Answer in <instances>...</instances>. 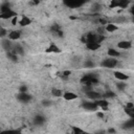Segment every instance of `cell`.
<instances>
[{
    "label": "cell",
    "instance_id": "1",
    "mask_svg": "<svg viewBox=\"0 0 134 134\" xmlns=\"http://www.w3.org/2000/svg\"><path fill=\"white\" fill-rule=\"evenodd\" d=\"M81 83L83 84L84 87H92L93 85L98 84V79L95 74H85L81 79Z\"/></svg>",
    "mask_w": 134,
    "mask_h": 134
},
{
    "label": "cell",
    "instance_id": "2",
    "mask_svg": "<svg viewBox=\"0 0 134 134\" xmlns=\"http://www.w3.org/2000/svg\"><path fill=\"white\" fill-rule=\"evenodd\" d=\"M117 64H118V62H117L116 59H114V58H108V59H105V60L102 61L100 66H102V67H105V68L112 69V68L116 67Z\"/></svg>",
    "mask_w": 134,
    "mask_h": 134
},
{
    "label": "cell",
    "instance_id": "3",
    "mask_svg": "<svg viewBox=\"0 0 134 134\" xmlns=\"http://www.w3.org/2000/svg\"><path fill=\"white\" fill-rule=\"evenodd\" d=\"M86 93V96L90 99V100H97V99H100L103 97V94H100L99 92H96L94 90H88L85 92Z\"/></svg>",
    "mask_w": 134,
    "mask_h": 134
},
{
    "label": "cell",
    "instance_id": "4",
    "mask_svg": "<svg viewBox=\"0 0 134 134\" xmlns=\"http://www.w3.org/2000/svg\"><path fill=\"white\" fill-rule=\"evenodd\" d=\"M83 108L86 109V110H89V111H96L98 108V106L96 105V103L94 100H87V102H84L83 103Z\"/></svg>",
    "mask_w": 134,
    "mask_h": 134
},
{
    "label": "cell",
    "instance_id": "5",
    "mask_svg": "<svg viewBox=\"0 0 134 134\" xmlns=\"http://www.w3.org/2000/svg\"><path fill=\"white\" fill-rule=\"evenodd\" d=\"M31 98H32V96L30 94H28L27 92H19L17 94V99L22 103H28L31 100Z\"/></svg>",
    "mask_w": 134,
    "mask_h": 134
},
{
    "label": "cell",
    "instance_id": "6",
    "mask_svg": "<svg viewBox=\"0 0 134 134\" xmlns=\"http://www.w3.org/2000/svg\"><path fill=\"white\" fill-rule=\"evenodd\" d=\"M64 4L70 8H77V7H81L83 4H84V1H77V0H68V1H65Z\"/></svg>",
    "mask_w": 134,
    "mask_h": 134
},
{
    "label": "cell",
    "instance_id": "7",
    "mask_svg": "<svg viewBox=\"0 0 134 134\" xmlns=\"http://www.w3.org/2000/svg\"><path fill=\"white\" fill-rule=\"evenodd\" d=\"M21 34H22V31H21L20 29L12 30V31L8 32L7 38H8V40H10V41H17V40H19V39L21 38Z\"/></svg>",
    "mask_w": 134,
    "mask_h": 134
},
{
    "label": "cell",
    "instance_id": "8",
    "mask_svg": "<svg viewBox=\"0 0 134 134\" xmlns=\"http://www.w3.org/2000/svg\"><path fill=\"white\" fill-rule=\"evenodd\" d=\"M131 47H132V42L129 41V40H122V41H120V42L117 43V48L122 49V50L130 49Z\"/></svg>",
    "mask_w": 134,
    "mask_h": 134
},
{
    "label": "cell",
    "instance_id": "9",
    "mask_svg": "<svg viewBox=\"0 0 134 134\" xmlns=\"http://www.w3.org/2000/svg\"><path fill=\"white\" fill-rule=\"evenodd\" d=\"M96 103V105L98 106V108L103 109L104 111L108 110V107H109V102L106 99V98H100V99H97V100H94Z\"/></svg>",
    "mask_w": 134,
    "mask_h": 134
},
{
    "label": "cell",
    "instance_id": "10",
    "mask_svg": "<svg viewBox=\"0 0 134 134\" xmlns=\"http://www.w3.org/2000/svg\"><path fill=\"white\" fill-rule=\"evenodd\" d=\"M18 14L16 12H14L13 9L7 12V13H3V14H0V18L3 19V20H7V19H13L15 17H17Z\"/></svg>",
    "mask_w": 134,
    "mask_h": 134
},
{
    "label": "cell",
    "instance_id": "11",
    "mask_svg": "<svg viewBox=\"0 0 134 134\" xmlns=\"http://www.w3.org/2000/svg\"><path fill=\"white\" fill-rule=\"evenodd\" d=\"M46 52H50V53H59L61 52V48L59 46H57L54 43H51L45 50Z\"/></svg>",
    "mask_w": 134,
    "mask_h": 134
},
{
    "label": "cell",
    "instance_id": "12",
    "mask_svg": "<svg viewBox=\"0 0 134 134\" xmlns=\"http://www.w3.org/2000/svg\"><path fill=\"white\" fill-rule=\"evenodd\" d=\"M77 97H79L77 94H75V93H73L71 91H66L63 94V98L65 100H73V99H76Z\"/></svg>",
    "mask_w": 134,
    "mask_h": 134
},
{
    "label": "cell",
    "instance_id": "13",
    "mask_svg": "<svg viewBox=\"0 0 134 134\" xmlns=\"http://www.w3.org/2000/svg\"><path fill=\"white\" fill-rule=\"evenodd\" d=\"M114 76H115L117 80H119L120 82L127 81V80L129 79V75H127L126 73H124V72H121V71H118V70L114 71Z\"/></svg>",
    "mask_w": 134,
    "mask_h": 134
},
{
    "label": "cell",
    "instance_id": "14",
    "mask_svg": "<svg viewBox=\"0 0 134 134\" xmlns=\"http://www.w3.org/2000/svg\"><path fill=\"white\" fill-rule=\"evenodd\" d=\"M31 23V19H29L27 16H22L21 17V19L19 20V25L21 26V27H24V26H27V25H29Z\"/></svg>",
    "mask_w": 134,
    "mask_h": 134
},
{
    "label": "cell",
    "instance_id": "15",
    "mask_svg": "<svg viewBox=\"0 0 134 134\" xmlns=\"http://www.w3.org/2000/svg\"><path fill=\"white\" fill-rule=\"evenodd\" d=\"M107 53H108L109 58H114V59H116V58H118L120 55V52L115 48H109Z\"/></svg>",
    "mask_w": 134,
    "mask_h": 134
},
{
    "label": "cell",
    "instance_id": "16",
    "mask_svg": "<svg viewBox=\"0 0 134 134\" xmlns=\"http://www.w3.org/2000/svg\"><path fill=\"white\" fill-rule=\"evenodd\" d=\"M105 29H106L107 32H114V31H116L118 29V26L116 24H114V23H108L105 26Z\"/></svg>",
    "mask_w": 134,
    "mask_h": 134
},
{
    "label": "cell",
    "instance_id": "17",
    "mask_svg": "<svg viewBox=\"0 0 134 134\" xmlns=\"http://www.w3.org/2000/svg\"><path fill=\"white\" fill-rule=\"evenodd\" d=\"M22 129L18 128V129H9V130H3L1 131L0 134H21Z\"/></svg>",
    "mask_w": 134,
    "mask_h": 134
},
{
    "label": "cell",
    "instance_id": "18",
    "mask_svg": "<svg viewBox=\"0 0 134 134\" xmlns=\"http://www.w3.org/2000/svg\"><path fill=\"white\" fill-rule=\"evenodd\" d=\"M9 10H12V8H10V5H9L8 2H4V3H2V4L0 5V14L7 13V12H9Z\"/></svg>",
    "mask_w": 134,
    "mask_h": 134
},
{
    "label": "cell",
    "instance_id": "19",
    "mask_svg": "<svg viewBox=\"0 0 134 134\" xmlns=\"http://www.w3.org/2000/svg\"><path fill=\"white\" fill-rule=\"evenodd\" d=\"M85 45H86V48H87V49L92 50V51L97 50V49L100 47V44H98V43H87V44H85Z\"/></svg>",
    "mask_w": 134,
    "mask_h": 134
},
{
    "label": "cell",
    "instance_id": "20",
    "mask_svg": "<svg viewBox=\"0 0 134 134\" xmlns=\"http://www.w3.org/2000/svg\"><path fill=\"white\" fill-rule=\"evenodd\" d=\"M44 121H45V117L42 116V115H36L35 118H34V122H35L36 125H39V126L43 125Z\"/></svg>",
    "mask_w": 134,
    "mask_h": 134
},
{
    "label": "cell",
    "instance_id": "21",
    "mask_svg": "<svg viewBox=\"0 0 134 134\" xmlns=\"http://www.w3.org/2000/svg\"><path fill=\"white\" fill-rule=\"evenodd\" d=\"M10 40H2V47L5 49V50H7V51H10L12 49V44H10V42H9Z\"/></svg>",
    "mask_w": 134,
    "mask_h": 134
},
{
    "label": "cell",
    "instance_id": "22",
    "mask_svg": "<svg viewBox=\"0 0 134 134\" xmlns=\"http://www.w3.org/2000/svg\"><path fill=\"white\" fill-rule=\"evenodd\" d=\"M51 94L53 95V96H55V97H61V96H63V92H62V90L61 89H58V88H52L51 89Z\"/></svg>",
    "mask_w": 134,
    "mask_h": 134
},
{
    "label": "cell",
    "instance_id": "23",
    "mask_svg": "<svg viewBox=\"0 0 134 134\" xmlns=\"http://www.w3.org/2000/svg\"><path fill=\"white\" fill-rule=\"evenodd\" d=\"M7 57H8V59H10L14 62H17V60H18V54L16 52H14L13 50L7 51Z\"/></svg>",
    "mask_w": 134,
    "mask_h": 134
},
{
    "label": "cell",
    "instance_id": "24",
    "mask_svg": "<svg viewBox=\"0 0 134 134\" xmlns=\"http://www.w3.org/2000/svg\"><path fill=\"white\" fill-rule=\"evenodd\" d=\"M128 5H129V1H127V0L118 1V7H120V8H126V7H128Z\"/></svg>",
    "mask_w": 134,
    "mask_h": 134
},
{
    "label": "cell",
    "instance_id": "25",
    "mask_svg": "<svg viewBox=\"0 0 134 134\" xmlns=\"http://www.w3.org/2000/svg\"><path fill=\"white\" fill-rule=\"evenodd\" d=\"M125 112L128 116H130V118H133L134 117V107L131 108V109H126L125 108Z\"/></svg>",
    "mask_w": 134,
    "mask_h": 134
},
{
    "label": "cell",
    "instance_id": "26",
    "mask_svg": "<svg viewBox=\"0 0 134 134\" xmlns=\"http://www.w3.org/2000/svg\"><path fill=\"white\" fill-rule=\"evenodd\" d=\"M125 127L126 128H134V117L133 118H130L128 121H126Z\"/></svg>",
    "mask_w": 134,
    "mask_h": 134
},
{
    "label": "cell",
    "instance_id": "27",
    "mask_svg": "<svg viewBox=\"0 0 134 134\" xmlns=\"http://www.w3.org/2000/svg\"><path fill=\"white\" fill-rule=\"evenodd\" d=\"M13 51L16 52L17 54H22V53H23V49H22V47H21L20 45H16Z\"/></svg>",
    "mask_w": 134,
    "mask_h": 134
},
{
    "label": "cell",
    "instance_id": "28",
    "mask_svg": "<svg viewBox=\"0 0 134 134\" xmlns=\"http://www.w3.org/2000/svg\"><path fill=\"white\" fill-rule=\"evenodd\" d=\"M84 67H86V68H92V67H94V63L92 61H90V60H87L84 63Z\"/></svg>",
    "mask_w": 134,
    "mask_h": 134
},
{
    "label": "cell",
    "instance_id": "29",
    "mask_svg": "<svg viewBox=\"0 0 134 134\" xmlns=\"http://www.w3.org/2000/svg\"><path fill=\"white\" fill-rule=\"evenodd\" d=\"M103 96L106 97V98H111V97H114V96H115V93L112 92V91H107L106 93L103 94Z\"/></svg>",
    "mask_w": 134,
    "mask_h": 134
},
{
    "label": "cell",
    "instance_id": "30",
    "mask_svg": "<svg viewBox=\"0 0 134 134\" xmlns=\"http://www.w3.org/2000/svg\"><path fill=\"white\" fill-rule=\"evenodd\" d=\"M109 7L110 8H115V7H118V1L117 0H112L109 4Z\"/></svg>",
    "mask_w": 134,
    "mask_h": 134
},
{
    "label": "cell",
    "instance_id": "31",
    "mask_svg": "<svg viewBox=\"0 0 134 134\" xmlns=\"http://www.w3.org/2000/svg\"><path fill=\"white\" fill-rule=\"evenodd\" d=\"M6 35H8V31H7V30H6L4 27H1V28H0V37L3 39V38L6 36Z\"/></svg>",
    "mask_w": 134,
    "mask_h": 134
},
{
    "label": "cell",
    "instance_id": "32",
    "mask_svg": "<svg viewBox=\"0 0 134 134\" xmlns=\"http://www.w3.org/2000/svg\"><path fill=\"white\" fill-rule=\"evenodd\" d=\"M70 74H71V71H70V70H64V71L62 72V77L67 79V77H68Z\"/></svg>",
    "mask_w": 134,
    "mask_h": 134
},
{
    "label": "cell",
    "instance_id": "33",
    "mask_svg": "<svg viewBox=\"0 0 134 134\" xmlns=\"http://www.w3.org/2000/svg\"><path fill=\"white\" fill-rule=\"evenodd\" d=\"M18 23H19V19H18V16H17V17H15V18H13V19H12V24H13V25H14V26H15V25H17V24H18Z\"/></svg>",
    "mask_w": 134,
    "mask_h": 134
},
{
    "label": "cell",
    "instance_id": "34",
    "mask_svg": "<svg viewBox=\"0 0 134 134\" xmlns=\"http://www.w3.org/2000/svg\"><path fill=\"white\" fill-rule=\"evenodd\" d=\"M19 92H27V87H26L25 85L20 86V88H19Z\"/></svg>",
    "mask_w": 134,
    "mask_h": 134
},
{
    "label": "cell",
    "instance_id": "35",
    "mask_svg": "<svg viewBox=\"0 0 134 134\" xmlns=\"http://www.w3.org/2000/svg\"><path fill=\"white\" fill-rule=\"evenodd\" d=\"M125 87H126V84H124V83H118V84H117V88H118L119 90H122Z\"/></svg>",
    "mask_w": 134,
    "mask_h": 134
},
{
    "label": "cell",
    "instance_id": "36",
    "mask_svg": "<svg viewBox=\"0 0 134 134\" xmlns=\"http://www.w3.org/2000/svg\"><path fill=\"white\" fill-rule=\"evenodd\" d=\"M130 13H131V15H132V17H134V5L130 8Z\"/></svg>",
    "mask_w": 134,
    "mask_h": 134
},
{
    "label": "cell",
    "instance_id": "37",
    "mask_svg": "<svg viewBox=\"0 0 134 134\" xmlns=\"http://www.w3.org/2000/svg\"><path fill=\"white\" fill-rule=\"evenodd\" d=\"M30 4L31 5H37V4H39V1H31Z\"/></svg>",
    "mask_w": 134,
    "mask_h": 134
},
{
    "label": "cell",
    "instance_id": "38",
    "mask_svg": "<svg viewBox=\"0 0 134 134\" xmlns=\"http://www.w3.org/2000/svg\"><path fill=\"white\" fill-rule=\"evenodd\" d=\"M97 116L103 117V116H104V113H103V112H97Z\"/></svg>",
    "mask_w": 134,
    "mask_h": 134
},
{
    "label": "cell",
    "instance_id": "39",
    "mask_svg": "<svg viewBox=\"0 0 134 134\" xmlns=\"http://www.w3.org/2000/svg\"><path fill=\"white\" fill-rule=\"evenodd\" d=\"M108 132H109V133H115V130H114V129H109Z\"/></svg>",
    "mask_w": 134,
    "mask_h": 134
},
{
    "label": "cell",
    "instance_id": "40",
    "mask_svg": "<svg viewBox=\"0 0 134 134\" xmlns=\"http://www.w3.org/2000/svg\"><path fill=\"white\" fill-rule=\"evenodd\" d=\"M43 105L44 106H48V105H50V103L49 102H43Z\"/></svg>",
    "mask_w": 134,
    "mask_h": 134
},
{
    "label": "cell",
    "instance_id": "41",
    "mask_svg": "<svg viewBox=\"0 0 134 134\" xmlns=\"http://www.w3.org/2000/svg\"><path fill=\"white\" fill-rule=\"evenodd\" d=\"M132 21H133V22H134V17H132Z\"/></svg>",
    "mask_w": 134,
    "mask_h": 134
},
{
    "label": "cell",
    "instance_id": "42",
    "mask_svg": "<svg viewBox=\"0 0 134 134\" xmlns=\"http://www.w3.org/2000/svg\"><path fill=\"white\" fill-rule=\"evenodd\" d=\"M87 134H90V133H87Z\"/></svg>",
    "mask_w": 134,
    "mask_h": 134
}]
</instances>
